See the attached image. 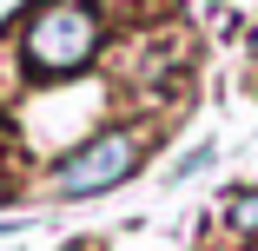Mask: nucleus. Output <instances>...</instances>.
Returning <instances> with one entry per match:
<instances>
[{"label": "nucleus", "mask_w": 258, "mask_h": 251, "mask_svg": "<svg viewBox=\"0 0 258 251\" xmlns=\"http://www.w3.org/2000/svg\"><path fill=\"white\" fill-rule=\"evenodd\" d=\"M27 27H20V73L27 79H80L99 46H106V14L93 0H27Z\"/></svg>", "instance_id": "obj_1"}, {"label": "nucleus", "mask_w": 258, "mask_h": 251, "mask_svg": "<svg viewBox=\"0 0 258 251\" xmlns=\"http://www.w3.org/2000/svg\"><path fill=\"white\" fill-rule=\"evenodd\" d=\"M159 139V132H146V126H106V132H93L86 145H73V152L46 172V192L53 198H99V192H119L139 165H146V145Z\"/></svg>", "instance_id": "obj_2"}, {"label": "nucleus", "mask_w": 258, "mask_h": 251, "mask_svg": "<svg viewBox=\"0 0 258 251\" xmlns=\"http://www.w3.org/2000/svg\"><path fill=\"white\" fill-rule=\"evenodd\" d=\"M232 231L258 238V192H238V198H232Z\"/></svg>", "instance_id": "obj_3"}, {"label": "nucleus", "mask_w": 258, "mask_h": 251, "mask_svg": "<svg viewBox=\"0 0 258 251\" xmlns=\"http://www.w3.org/2000/svg\"><path fill=\"white\" fill-rule=\"evenodd\" d=\"M199 165H212V145H199V152H185V159L172 165V185H179V179H192Z\"/></svg>", "instance_id": "obj_4"}, {"label": "nucleus", "mask_w": 258, "mask_h": 251, "mask_svg": "<svg viewBox=\"0 0 258 251\" xmlns=\"http://www.w3.org/2000/svg\"><path fill=\"white\" fill-rule=\"evenodd\" d=\"M251 60H258V27H251Z\"/></svg>", "instance_id": "obj_5"}]
</instances>
